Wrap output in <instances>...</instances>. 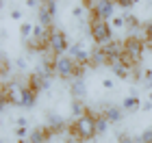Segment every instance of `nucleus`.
Wrapping results in <instances>:
<instances>
[{
    "instance_id": "f257e3e1",
    "label": "nucleus",
    "mask_w": 152,
    "mask_h": 143,
    "mask_svg": "<svg viewBox=\"0 0 152 143\" xmlns=\"http://www.w3.org/2000/svg\"><path fill=\"white\" fill-rule=\"evenodd\" d=\"M70 132H72V137L80 139L83 143L91 141L96 134H98V132H96V115L87 111L83 117H76L72 124H70Z\"/></svg>"
},
{
    "instance_id": "f03ea898",
    "label": "nucleus",
    "mask_w": 152,
    "mask_h": 143,
    "mask_svg": "<svg viewBox=\"0 0 152 143\" xmlns=\"http://www.w3.org/2000/svg\"><path fill=\"white\" fill-rule=\"evenodd\" d=\"M83 67L76 63V61L70 57V54H61V57H54V74L59 78H65V80H72L76 76H83Z\"/></svg>"
},
{
    "instance_id": "7ed1b4c3",
    "label": "nucleus",
    "mask_w": 152,
    "mask_h": 143,
    "mask_svg": "<svg viewBox=\"0 0 152 143\" xmlns=\"http://www.w3.org/2000/svg\"><path fill=\"white\" fill-rule=\"evenodd\" d=\"M89 33H91V39L96 41V46H104L109 41H113V26H111V22H104V20L94 17L91 24H89Z\"/></svg>"
},
{
    "instance_id": "20e7f679",
    "label": "nucleus",
    "mask_w": 152,
    "mask_h": 143,
    "mask_svg": "<svg viewBox=\"0 0 152 143\" xmlns=\"http://www.w3.org/2000/svg\"><path fill=\"white\" fill-rule=\"evenodd\" d=\"M70 50V39L61 28H54L50 30V39H48V52H52L54 57H61V54H67Z\"/></svg>"
},
{
    "instance_id": "39448f33",
    "label": "nucleus",
    "mask_w": 152,
    "mask_h": 143,
    "mask_svg": "<svg viewBox=\"0 0 152 143\" xmlns=\"http://www.w3.org/2000/svg\"><path fill=\"white\" fill-rule=\"evenodd\" d=\"M143 50H146V39L128 37L126 41H124V61H128V63H139Z\"/></svg>"
},
{
    "instance_id": "423d86ee",
    "label": "nucleus",
    "mask_w": 152,
    "mask_h": 143,
    "mask_svg": "<svg viewBox=\"0 0 152 143\" xmlns=\"http://www.w3.org/2000/svg\"><path fill=\"white\" fill-rule=\"evenodd\" d=\"M52 70H44V67H35L31 74V78H28V85L33 87V89H37V91H48L50 89V85H52Z\"/></svg>"
},
{
    "instance_id": "0eeeda50",
    "label": "nucleus",
    "mask_w": 152,
    "mask_h": 143,
    "mask_svg": "<svg viewBox=\"0 0 152 143\" xmlns=\"http://www.w3.org/2000/svg\"><path fill=\"white\" fill-rule=\"evenodd\" d=\"M115 9H117L115 0H94V17H98V20H104V22L113 20Z\"/></svg>"
},
{
    "instance_id": "6e6552de",
    "label": "nucleus",
    "mask_w": 152,
    "mask_h": 143,
    "mask_svg": "<svg viewBox=\"0 0 152 143\" xmlns=\"http://www.w3.org/2000/svg\"><path fill=\"white\" fill-rule=\"evenodd\" d=\"M67 54H70V57H72L80 67L91 65V52H89L80 41H78V44H72V46H70V50H67Z\"/></svg>"
},
{
    "instance_id": "1a4fd4ad",
    "label": "nucleus",
    "mask_w": 152,
    "mask_h": 143,
    "mask_svg": "<svg viewBox=\"0 0 152 143\" xmlns=\"http://www.w3.org/2000/svg\"><path fill=\"white\" fill-rule=\"evenodd\" d=\"M46 128H48L50 134H59V132H65L67 121H65L63 115H59V113H48L46 115Z\"/></svg>"
},
{
    "instance_id": "9d476101",
    "label": "nucleus",
    "mask_w": 152,
    "mask_h": 143,
    "mask_svg": "<svg viewBox=\"0 0 152 143\" xmlns=\"http://www.w3.org/2000/svg\"><path fill=\"white\" fill-rule=\"evenodd\" d=\"M102 48V52L107 54V59H109V65L113 63V61H117V59H122L124 57V44H120V41H109V44H104V46H100Z\"/></svg>"
},
{
    "instance_id": "9b49d317",
    "label": "nucleus",
    "mask_w": 152,
    "mask_h": 143,
    "mask_svg": "<svg viewBox=\"0 0 152 143\" xmlns=\"http://www.w3.org/2000/svg\"><path fill=\"white\" fill-rule=\"evenodd\" d=\"M109 67H111V74L115 78H120V80H126V78H130V74H133V72H130V63H128V61H124V57L113 61Z\"/></svg>"
},
{
    "instance_id": "f8f14e48",
    "label": "nucleus",
    "mask_w": 152,
    "mask_h": 143,
    "mask_svg": "<svg viewBox=\"0 0 152 143\" xmlns=\"http://www.w3.org/2000/svg\"><path fill=\"white\" fill-rule=\"evenodd\" d=\"M70 93L74 100H85L87 98V83H85V76H76L70 80Z\"/></svg>"
},
{
    "instance_id": "ddd939ff",
    "label": "nucleus",
    "mask_w": 152,
    "mask_h": 143,
    "mask_svg": "<svg viewBox=\"0 0 152 143\" xmlns=\"http://www.w3.org/2000/svg\"><path fill=\"white\" fill-rule=\"evenodd\" d=\"M124 108H122V104H104L102 106V115L111 121V124H117V121H122V117H124Z\"/></svg>"
},
{
    "instance_id": "4468645a",
    "label": "nucleus",
    "mask_w": 152,
    "mask_h": 143,
    "mask_svg": "<svg viewBox=\"0 0 152 143\" xmlns=\"http://www.w3.org/2000/svg\"><path fill=\"white\" fill-rule=\"evenodd\" d=\"M37 95H39L37 89H33L31 85H24V89H22V108H33L35 102H37Z\"/></svg>"
},
{
    "instance_id": "2eb2a0df",
    "label": "nucleus",
    "mask_w": 152,
    "mask_h": 143,
    "mask_svg": "<svg viewBox=\"0 0 152 143\" xmlns=\"http://www.w3.org/2000/svg\"><path fill=\"white\" fill-rule=\"evenodd\" d=\"M52 22H54V15L48 11L46 4H41L39 9H37V24L46 26V28H52Z\"/></svg>"
},
{
    "instance_id": "dca6fc26",
    "label": "nucleus",
    "mask_w": 152,
    "mask_h": 143,
    "mask_svg": "<svg viewBox=\"0 0 152 143\" xmlns=\"http://www.w3.org/2000/svg\"><path fill=\"white\" fill-rule=\"evenodd\" d=\"M126 28H128V37H137V33H139L141 28H146V26L141 24V20L137 15H126Z\"/></svg>"
},
{
    "instance_id": "f3484780",
    "label": "nucleus",
    "mask_w": 152,
    "mask_h": 143,
    "mask_svg": "<svg viewBox=\"0 0 152 143\" xmlns=\"http://www.w3.org/2000/svg\"><path fill=\"white\" fill-rule=\"evenodd\" d=\"M48 137H50V132H48L46 126H44V128H33L26 141H28V143H46Z\"/></svg>"
},
{
    "instance_id": "a211bd4d",
    "label": "nucleus",
    "mask_w": 152,
    "mask_h": 143,
    "mask_svg": "<svg viewBox=\"0 0 152 143\" xmlns=\"http://www.w3.org/2000/svg\"><path fill=\"white\" fill-rule=\"evenodd\" d=\"M141 104H143V102L139 100V95H130V93L122 100V108H124V111H128V113H133V111H137V108H141Z\"/></svg>"
},
{
    "instance_id": "6ab92c4d",
    "label": "nucleus",
    "mask_w": 152,
    "mask_h": 143,
    "mask_svg": "<svg viewBox=\"0 0 152 143\" xmlns=\"http://www.w3.org/2000/svg\"><path fill=\"white\" fill-rule=\"evenodd\" d=\"M100 65H109V59L102 52V48L96 46V50H91V67H100Z\"/></svg>"
},
{
    "instance_id": "aec40b11",
    "label": "nucleus",
    "mask_w": 152,
    "mask_h": 143,
    "mask_svg": "<svg viewBox=\"0 0 152 143\" xmlns=\"http://www.w3.org/2000/svg\"><path fill=\"white\" fill-rule=\"evenodd\" d=\"M33 30H35V24L28 22V20H24V22H20V37L24 39V41H28L33 37Z\"/></svg>"
},
{
    "instance_id": "412c9836",
    "label": "nucleus",
    "mask_w": 152,
    "mask_h": 143,
    "mask_svg": "<svg viewBox=\"0 0 152 143\" xmlns=\"http://www.w3.org/2000/svg\"><path fill=\"white\" fill-rule=\"evenodd\" d=\"M85 113H87L85 100H72V115H74V119L76 117H83Z\"/></svg>"
},
{
    "instance_id": "4be33fe9",
    "label": "nucleus",
    "mask_w": 152,
    "mask_h": 143,
    "mask_svg": "<svg viewBox=\"0 0 152 143\" xmlns=\"http://www.w3.org/2000/svg\"><path fill=\"white\" fill-rule=\"evenodd\" d=\"M109 124H111V121H109L102 113L96 115V132H98V134H104V132L109 130Z\"/></svg>"
},
{
    "instance_id": "5701e85b",
    "label": "nucleus",
    "mask_w": 152,
    "mask_h": 143,
    "mask_svg": "<svg viewBox=\"0 0 152 143\" xmlns=\"http://www.w3.org/2000/svg\"><path fill=\"white\" fill-rule=\"evenodd\" d=\"M141 87L148 89V91H152V67H146V70H143V74H141Z\"/></svg>"
},
{
    "instance_id": "b1692460",
    "label": "nucleus",
    "mask_w": 152,
    "mask_h": 143,
    "mask_svg": "<svg viewBox=\"0 0 152 143\" xmlns=\"http://www.w3.org/2000/svg\"><path fill=\"white\" fill-rule=\"evenodd\" d=\"M72 17L76 22H85V4H74L72 7Z\"/></svg>"
},
{
    "instance_id": "393cba45",
    "label": "nucleus",
    "mask_w": 152,
    "mask_h": 143,
    "mask_svg": "<svg viewBox=\"0 0 152 143\" xmlns=\"http://www.w3.org/2000/svg\"><path fill=\"white\" fill-rule=\"evenodd\" d=\"M111 26L113 28H126V15H115L111 20Z\"/></svg>"
},
{
    "instance_id": "a878e982",
    "label": "nucleus",
    "mask_w": 152,
    "mask_h": 143,
    "mask_svg": "<svg viewBox=\"0 0 152 143\" xmlns=\"http://www.w3.org/2000/svg\"><path fill=\"white\" fill-rule=\"evenodd\" d=\"M102 89L113 91V89H115V76H107V78H102Z\"/></svg>"
},
{
    "instance_id": "bb28decb",
    "label": "nucleus",
    "mask_w": 152,
    "mask_h": 143,
    "mask_svg": "<svg viewBox=\"0 0 152 143\" xmlns=\"http://www.w3.org/2000/svg\"><path fill=\"white\" fill-rule=\"evenodd\" d=\"M137 143H152V128H146V130H143V132L139 134Z\"/></svg>"
},
{
    "instance_id": "cd10ccee",
    "label": "nucleus",
    "mask_w": 152,
    "mask_h": 143,
    "mask_svg": "<svg viewBox=\"0 0 152 143\" xmlns=\"http://www.w3.org/2000/svg\"><path fill=\"white\" fill-rule=\"evenodd\" d=\"M15 67H18L20 72H28V63H26L24 57H18V59H15Z\"/></svg>"
},
{
    "instance_id": "c85d7f7f",
    "label": "nucleus",
    "mask_w": 152,
    "mask_h": 143,
    "mask_svg": "<svg viewBox=\"0 0 152 143\" xmlns=\"http://www.w3.org/2000/svg\"><path fill=\"white\" fill-rule=\"evenodd\" d=\"M115 2H117L120 9H126V11H130L135 7V0H115Z\"/></svg>"
},
{
    "instance_id": "c756f323",
    "label": "nucleus",
    "mask_w": 152,
    "mask_h": 143,
    "mask_svg": "<svg viewBox=\"0 0 152 143\" xmlns=\"http://www.w3.org/2000/svg\"><path fill=\"white\" fill-rule=\"evenodd\" d=\"M9 15H11V20L24 22V20H22V17H24V11H22V9H11V11H9Z\"/></svg>"
},
{
    "instance_id": "7c9ffc66",
    "label": "nucleus",
    "mask_w": 152,
    "mask_h": 143,
    "mask_svg": "<svg viewBox=\"0 0 152 143\" xmlns=\"http://www.w3.org/2000/svg\"><path fill=\"white\" fill-rule=\"evenodd\" d=\"M0 61H2V76L7 78L9 76V57H7V52H2V59Z\"/></svg>"
},
{
    "instance_id": "2f4dec72",
    "label": "nucleus",
    "mask_w": 152,
    "mask_h": 143,
    "mask_svg": "<svg viewBox=\"0 0 152 143\" xmlns=\"http://www.w3.org/2000/svg\"><path fill=\"white\" fill-rule=\"evenodd\" d=\"M13 124H15V126H24V128H28V126H31V124H28V119H26L24 115H18V117L13 119Z\"/></svg>"
},
{
    "instance_id": "473e14b6",
    "label": "nucleus",
    "mask_w": 152,
    "mask_h": 143,
    "mask_svg": "<svg viewBox=\"0 0 152 143\" xmlns=\"http://www.w3.org/2000/svg\"><path fill=\"white\" fill-rule=\"evenodd\" d=\"M44 4L48 7V11H50L52 15H57V0H46Z\"/></svg>"
},
{
    "instance_id": "72a5a7b5",
    "label": "nucleus",
    "mask_w": 152,
    "mask_h": 143,
    "mask_svg": "<svg viewBox=\"0 0 152 143\" xmlns=\"http://www.w3.org/2000/svg\"><path fill=\"white\" fill-rule=\"evenodd\" d=\"M24 7H26V9H31V11H33V9L37 11L41 4H39V0H26V2H24Z\"/></svg>"
},
{
    "instance_id": "f704fd0d",
    "label": "nucleus",
    "mask_w": 152,
    "mask_h": 143,
    "mask_svg": "<svg viewBox=\"0 0 152 143\" xmlns=\"http://www.w3.org/2000/svg\"><path fill=\"white\" fill-rule=\"evenodd\" d=\"M117 143H137V139H130L128 134H120V137H117Z\"/></svg>"
},
{
    "instance_id": "c9c22d12",
    "label": "nucleus",
    "mask_w": 152,
    "mask_h": 143,
    "mask_svg": "<svg viewBox=\"0 0 152 143\" xmlns=\"http://www.w3.org/2000/svg\"><path fill=\"white\" fill-rule=\"evenodd\" d=\"M141 111H146V113H148V111H152V102H150V100H146V102L141 104Z\"/></svg>"
},
{
    "instance_id": "e433bc0d",
    "label": "nucleus",
    "mask_w": 152,
    "mask_h": 143,
    "mask_svg": "<svg viewBox=\"0 0 152 143\" xmlns=\"http://www.w3.org/2000/svg\"><path fill=\"white\" fill-rule=\"evenodd\" d=\"M143 39H146V48H150V50H152V35H146Z\"/></svg>"
},
{
    "instance_id": "4c0bfd02",
    "label": "nucleus",
    "mask_w": 152,
    "mask_h": 143,
    "mask_svg": "<svg viewBox=\"0 0 152 143\" xmlns=\"http://www.w3.org/2000/svg\"><path fill=\"white\" fill-rule=\"evenodd\" d=\"M146 35H152V20L146 24Z\"/></svg>"
},
{
    "instance_id": "58836bf2",
    "label": "nucleus",
    "mask_w": 152,
    "mask_h": 143,
    "mask_svg": "<svg viewBox=\"0 0 152 143\" xmlns=\"http://www.w3.org/2000/svg\"><path fill=\"white\" fill-rule=\"evenodd\" d=\"M148 100H150V102H152V91H148Z\"/></svg>"
},
{
    "instance_id": "ea45409f",
    "label": "nucleus",
    "mask_w": 152,
    "mask_h": 143,
    "mask_svg": "<svg viewBox=\"0 0 152 143\" xmlns=\"http://www.w3.org/2000/svg\"><path fill=\"white\" fill-rule=\"evenodd\" d=\"M148 7H152V0H148Z\"/></svg>"
},
{
    "instance_id": "a19ab883",
    "label": "nucleus",
    "mask_w": 152,
    "mask_h": 143,
    "mask_svg": "<svg viewBox=\"0 0 152 143\" xmlns=\"http://www.w3.org/2000/svg\"><path fill=\"white\" fill-rule=\"evenodd\" d=\"M135 4H139V0H135Z\"/></svg>"
},
{
    "instance_id": "79ce46f5",
    "label": "nucleus",
    "mask_w": 152,
    "mask_h": 143,
    "mask_svg": "<svg viewBox=\"0 0 152 143\" xmlns=\"http://www.w3.org/2000/svg\"><path fill=\"white\" fill-rule=\"evenodd\" d=\"M44 2H46V0H44Z\"/></svg>"
}]
</instances>
